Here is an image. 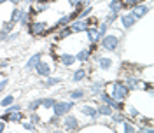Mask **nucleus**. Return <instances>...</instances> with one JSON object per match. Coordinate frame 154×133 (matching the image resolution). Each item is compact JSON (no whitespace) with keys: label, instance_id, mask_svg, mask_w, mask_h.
I'll return each mask as SVG.
<instances>
[{"label":"nucleus","instance_id":"obj_21","mask_svg":"<svg viewBox=\"0 0 154 133\" xmlns=\"http://www.w3.org/2000/svg\"><path fill=\"white\" fill-rule=\"evenodd\" d=\"M88 76L86 68H77L75 72L72 74V82H81V81H84Z\"/></svg>","mask_w":154,"mask_h":133},{"label":"nucleus","instance_id":"obj_2","mask_svg":"<svg viewBox=\"0 0 154 133\" xmlns=\"http://www.w3.org/2000/svg\"><path fill=\"white\" fill-rule=\"evenodd\" d=\"M119 40H121V37H119V32H114V33H109L107 32L103 37L100 39V48L103 49V51H107V53H114L116 49L119 48Z\"/></svg>","mask_w":154,"mask_h":133},{"label":"nucleus","instance_id":"obj_32","mask_svg":"<svg viewBox=\"0 0 154 133\" xmlns=\"http://www.w3.org/2000/svg\"><path fill=\"white\" fill-rule=\"evenodd\" d=\"M40 109V98H37V100H32L28 104V110L30 112H35V110H38Z\"/></svg>","mask_w":154,"mask_h":133},{"label":"nucleus","instance_id":"obj_36","mask_svg":"<svg viewBox=\"0 0 154 133\" xmlns=\"http://www.w3.org/2000/svg\"><path fill=\"white\" fill-rule=\"evenodd\" d=\"M44 126H60V117H58V116H53V117L49 119V123H46Z\"/></svg>","mask_w":154,"mask_h":133},{"label":"nucleus","instance_id":"obj_35","mask_svg":"<svg viewBox=\"0 0 154 133\" xmlns=\"http://www.w3.org/2000/svg\"><path fill=\"white\" fill-rule=\"evenodd\" d=\"M14 26H16V25H14L12 21H4V23H2V30H5V32H9V33L14 30Z\"/></svg>","mask_w":154,"mask_h":133},{"label":"nucleus","instance_id":"obj_38","mask_svg":"<svg viewBox=\"0 0 154 133\" xmlns=\"http://www.w3.org/2000/svg\"><path fill=\"white\" fill-rule=\"evenodd\" d=\"M81 2H82V0H68V4H70V7H72V9H82V7H81Z\"/></svg>","mask_w":154,"mask_h":133},{"label":"nucleus","instance_id":"obj_7","mask_svg":"<svg viewBox=\"0 0 154 133\" xmlns=\"http://www.w3.org/2000/svg\"><path fill=\"white\" fill-rule=\"evenodd\" d=\"M149 11H151V5H147V4H144V2L140 0V2H137L133 7L130 9V12H131V14H133L137 19H142L145 14L149 12Z\"/></svg>","mask_w":154,"mask_h":133},{"label":"nucleus","instance_id":"obj_23","mask_svg":"<svg viewBox=\"0 0 154 133\" xmlns=\"http://www.w3.org/2000/svg\"><path fill=\"white\" fill-rule=\"evenodd\" d=\"M30 19H32V12H30V11H21L18 23L21 25V26H25V28H26V25L30 23Z\"/></svg>","mask_w":154,"mask_h":133},{"label":"nucleus","instance_id":"obj_24","mask_svg":"<svg viewBox=\"0 0 154 133\" xmlns=\"http://www.w3.org/2000/svg\"><path fill=\"white\" fill-rule=\"evenodd\" d=\"M72 35V30H70V26H61V28H58V35H56V40H63V39H67Z\"/></svg>","mask_w":154,"mask_h":133},{"label":"nucleus","instance_id":"obj_11","mask_svg":"<svg viewBox=\"0 0 154 133\" xmlns=\"http://www.w3.org/2000/svg\"><path fill=\"white\" fill-rule=\"evenodd\" d=\"M2 121H12V123H21L23 121V114H21V110H14V112H4L2 117H0Z\"/></svg>","mask_w":154,"mask_h":133},{"label":"nucleus","instance_id":"obj_45","mask_svg":"<svg viewBox=\"0 0 154 133\" xmlns=\"http://www.w3.org/2000/svg\"><path fill=\"white\" fill-rule=\"evenodd\" d=\"M9 2L12 5H19V4H21V0H9Z\"/></svg>","mask_w":154,"mask_h":133},{"label":"nucleus","instance_id":"obj_42","mask_svg":"<svg viewBox=\"0 0 154 133\" xmlns=\"http://www.w3.org/2000/svg\"><path fill=\"white\" fill-rule=\"evenodd\" d=\"M7 84H9V79H7V77L0 79V91H4V89L7 88Z\"/></svg>","mask_w":154,"mask_h":133},{"label":"nucleus","instance_id":"obj_44","mask_svg":"<svg viewBox=\"0 0 154 133\" xmlns=\"http://www.w3.org/2000/svg\"><path fill=\"white\" fill-rule=\"evenodd\" d=\"M2 131H5V121H2V119H0V133Z\"/></svg>","mask_w":154,"mask_h":133},{"label":"nucleus","instance_id":"obj_19","mask_svg":"<svg viewBox=\"0 0 154 133\" xmlns=\"http://www.w3.org/2000/svg\"><path fill=\"white\" fill-rule=\"evenodd\" d=\"M61 82V77H44L42 79V88L44 89H51L53 86H56V84H60Z\"/></svg>","mask_w":154,"mask_h":133},{"label":"nucleus","instance_id":"obj_39","mask_svg":"<svg viewBox=\"0 0 154 133\" xmlns=\"http://www.w3.org/2000/svg\"><path fill=\"white\" fill-rule=\"evenodd\" d=\"M14 110H21L19 104H11L9 107H5V112H14Z\"/></svg>","mask_w":154,"mask_h":133},{"label":"nucleus","instance_id":"obj_9","mask_svg":"<svg viewBox=\"0 0 154 133\" xmlns=\"http://www.w3.org/2000/svg\"><path fill=\"white\" fill-rule=\"evenodd\" d=\"M126 84V88L130 89V91H133V89H138V86H142V79L137 76H125V81H123Z\"/></svg>","mask_w":154,"mask_h":133},{"label":"nucleus","instance_id":"obj_27","mask_svg":"<svg viewBox=\"0 0 154 133\" xmlns=\"http://www.w3.org/2000/svg\"><path fill=\"white\" fill-rule=\"evenodd\" d=\"M54 102H56V98H53V96H46V98H40V109H53Z\"/></svg>","mask_w":154,"mask_h":133},{"label":"nucleus","instance_id":"obj_26","mask_svg":"<svg viewBox=\"0 0 154 133\" xmlns=\"http://www.w3.org/2000/svg\"><path fill=\"white\" fill-rule=\"evenodd\" d=\"M121 124H123V130H125L126 133H135V131H138V126H137L135 123H131V121H128V119H125Z\"/></svg>","mask_w":154,"mask_h":133},{"label":"nucleus","instance_id":"obj_15","mask_svg":"<svg viewBox=\"0 0 154 133\" xmlns=\"http://www.w3.org/2000/svg\"><path fill=\"white\" fill-rule=\"evenodd\" d=\"M40 58H42V53H35V54H32V56L26 60V63H25V70H26V72H32V70L35 68V65L38 63Z\"/></svg>","mask_w":154,"mask_h":133},{"label":"nucleus","instance_id":"obj_1","mask_svg":"<svg viewBox=\"0 0 154 133\" xmlns=\"http://www.w3.org/2000/svg\"><path fill=\"white\" fill-rule=\"evenodd\" d=\"M105 91L112 96L114 100H121V102H126V98L130 95V89L126 88V84L123 81H114L110 84L105 86Z\"/></svg>","mask_w":154,"mask_h":133},{"label":"nucleus","instance_id":"obj_46","mask_svg":"<svg viewBox=\"0 0 154 133\" xmlns=\"http://www.w3.org/2000/svg\"><path fill=\"white\" fill-rule=\"evenodd\" d=\"M21 2H26V4H30V5H33V4H35L37 0H21Z\"/></svg>","mask_w":154,"mask_h":133},{"label":"nucleus","instance_id":"obj_28","mask_svg":"<svg viewBox=\"0 0 154 133\" xmlns=\"http://www.w3.org/2000/svg\"><path fill=\"white\" fill-rule=\"evenodd\" d=\"M19 14H21V9H19L18 5H14V9H12V12H11V19L9 21H12V23L16 25V23L19 21Z\"/></svg>","mask_w":154,"mask_h":133},{"label":"nucleus","instance_id":"obj_5","mask_svg":"<svg viewBox=\"0 0 154 133\" xmlns=\"http://www.w3.org/2000/svg\"><path fill=\"white\" fill-rule=\"evenodd\" d=\"M65 119H63V130L65 131H77L79 128H81V124H79V119H77L74 114H65L63 116Z\"/></svg>","mask_w":154,"mask_h":133},{"label":"nucleus","instance_id":"obj_30","mask_svg":"<svg viewBox=\"0 0 154 133\" xmlns=\"http://www.w3.org/2000/svg\"><path fill=\"white\" fill-rule=\"evenodd\" d=\"M14 102H16L14 95H7V96H4V98L0 100V105H2V107H9V105L14 104Z\"/></svg>","mask_w":154,"mask_h":133},{"label":"nucleus","instance_id":"obj_25","mask_svg":"<svg viewBox=\"0 0 154 133\" xmlns=\"http://www.w3.org/2000/svg\"><path fill=\"white\" fill-rule=\"evenodd\" d=\"M117 18H119V12H117V11H109V14L105 16L103 23H107L109 26H112V25H114V21H117Z\"/></svg>","mask_w":154,"mask_h":133},{"label":"nucleus","instance_id":"obj_4","mask_svg":"<svg viewBox=\"0 0 154 133\" xmlns=\"http://www.w3.org/2000/svg\"><path fill=\"white\" fill-rule=\"evenodd\" d=\"M75 107V104H74V100H70V102H54V105H53V112H54V116H58V117H63L65 114H68V112H72V109Z\"/></svg>","mask_w":154,"mask_h":133},{"label":"nucleus","instance_id":"obj_33","mask_svg":"<svg viewBox=\"0 0 154 133\" xmlns=\"http://www.w3.org/2000/svg\"><path fill=\"white\" fill-rule=\"evenodd\" d=\"M21 124L26 131H37V124H33L32 121H21Z\"/></svg>","mask_w":154,"mask_h":133},{"label":"nucleus","instance_id":"obj_29","mask_svg":"<svg viewBox=\"0 0 154 133\" xmlns=\"http://www.w3.org/2000/svg\"><path fill=\"white\" fill-rule=\"evenodd\" d=\"M109 28H110V26H109L107 23H103V21L96 25V30H98V35H100V37H103V35H105L107 32H109Z\"/></svg>","mask_w":154,"mask_h":133},{"label":"nucleus","instance_id":"obj_18","mask_svg":"<svg viewBox=\"0 0 154 133\" xmlns=\"http://www.w3.org/2000/svg\"><path fill=\"white\" fill-rule=\"evenodd\" d=\"M91 49L89 48H84V49H81L79 53L75 54V60L79 61V63H86V61H89V58H91Z\"/></svg>","mask_w":154,"mask_h":133},{"label":"nucleus","instance_id":"obj_6","mask_svg":"<svg viewBox=\"0 0 154 133\" xmlns=\"http://www.w3.org/2000/svg\"><path fill=\"white\" fill-rule=\"evenodd\" d=\"M33 70H35V72H37V76H40V77H49V76H51V72H53V66H51V63H49L48 60L40 58Z\"/></svg>","mask_w":154,"mask_h":133},{"label":"nucleus","instance_id":"obj_34","mask_svg":"<svg viewBox=\"0 0 154 133\" xmlns=\"http://www.w3.org/2000/svg\"><path fill=\"white\" fill-rule=\"evenodd\" d=\"M30 121H32V123L33 124H42V119H40V116L37 114V110H35V112H30Z\"/></svg>","mask_w":154,"mask_h":133},{"label":"nucleus","instance_id":"obj_17","mask_svg":"<svg viewBox=\"0 0 154 133\" xmlns=\"http://www.w3.org/2000/svg\"><path fill=\"white\" fill-rule=\"evenodd\" d=\"M112 112H114V110H112V107H110L109 104H102V102H98V105H96V114L98 116L109 117Z\"/></svg>","mask_w":154,"mask_h":133},{"label":"nucleus","instance_id":"obj_13","mask_svg":"<svg viewBox=\"0 0 154 133\" xmlns=\"http://www.w3.org/2000/svg\"><path fill=\"white\" fill-rule=\"evenodd\" d=\"M58 61H60L63 66H72V65H75V63H77L75 54H68V53L60 54V56H58Z\"/></svg>","mask_w":154,"mask_h":133},{"label":"nucleus","instance_id":"obj_31","mask_svg":"<svg viewBox=\"0 0 154 133\" xmlns=\"http://www.w3.org/2000/svg\"><path fill=\"white\" fill-rule=\"evenodd\" d=\"M109 11H123L121 9V0H110L109 2Z\"/></svg>","mask_w":154,"mask_h":133},{"label":"nucleus","instance_id":"obj_37","mask_svg":"<svg viewBox=\"0 0 154 133\" xmlns=\"http://www.w3.org/2000/svg\"><path fill=\"white\" fill-rule=\"evenodd\" d=\"M128 114L131 116V117H138V116H140V112L135 109L133 105H128Z\"/></svg>","mask_w":154,"mask_h":133},{"label":"nucleus","instance_id":"obj_43","mask_svg":"<svg viewBox=\"0 0 154 133\" xmlns=\"http://www.w3.org/2000/svg\"><path fill=\"white\" fill-rule=\"evenodd\" d=\"M9 66V60H0V68H5Z\"/></svg>","mask_w":154,"mask_h":133},{"label":"nucleus","instance_id":"obj_48","mask_svg":"<svg viewBox=\"0 0 154 133\" xmlns=\"http://www.w3.org/2000/svg\"><path fill=\"white\" fill-rule=\"evenodd\" d=\"M2 76H4V74H0V79H2Z\"/></svg>","mask_w":154,"mask_h":133},{"label":"nucleus","instance_id":"obj_12","mask_svg":"<svg viewBox=\"0 0 154 133\" xmlns=\"http://www.w3.org/2000/svg\"><path fill=\"white\" fill-rule=\"evenodd\" d=\"M96 63L100 70H110L114 66V60L109 56H96Z\"/></svg>","mask_w":154,"mask_h":133},{"label":"nucleus","instance_id":"obj_8","mask_svg":"<svg viewBox=\"0 0 154 133\" xmlns=\"http://www.w3.org/2000/svg\"><path fill=\"white\" fill-rule=\"evenodd\" d=\"M119 21H121V26L125 30H130V28H133L135 26V23L138 21V19L135 18L133 14L130 12V11H126V12H123V14H119Z\"/></svg>","mask_w":154,"mask_h":133},{"label":"nucleus","instance_id":"obj_40","mask_svg":"<svg viewBox=\"0 0 154 133\" xmlns=\"http://www.w3.org/2000/svg\"><path fill=\"white\" fill-rule=\"evenodd\" d=\"M18 37H19V32H14V30H12L9 33V37H7V42H14Z\"/></svg>","mask_w":154,"mask_h":133},{"label":"nucleus","instance_id":"obj_47","mask_svg":"<svg viewBox=\"0 0 154 133\" xmlns=\"http://www.w3.org/2000/svg\"><path fill=\"white\" fill-rule=\"evenodd\" d=\"M5 2H9V0H0V5H4Z\"/></svg>","mask_w":154,"mask_h":133},{"label":"nucleus","instance_id":"obj_41","mask_svg":"<svg viewBox=\"0 0 154 133\" xmlns=\"http://www.w3.org/2000/svg\"><path fill=\"white\" fill-rule=\"evenodd\" d=\"M7 37H9V32L0 28V42H7Z\"/></svg>","mask_w":154,"mask_h":133},{"label":"nucleus","instance_id":"obj_16","mask_svg":"<svg viewBox=\"0 0 154 133\" xmlns=\"http://www.w3.org/2000/svg\"><path fill=\"white\" fill-rule=\"evenodd\" d=\"M88 95V91L84 89V88H77V89H72V91H68V96H70V100H74V102H77V100H84Z\"/></svg>","mask_w":154,"mask_h":133},{"label":"nucleus","instance_id":"obj_14","mask_svg":"<svg viewBox=\"0 0 154 133\" xmlns=\"http://www.w3.org/2000/svg\"><path fill=\"white\" fill-rule=\"evenodd\" d=\"M81 114H84L86 117L93 119V121L98 117V114H96V107H93V105H88V104L81 105Z\"/></svg>","mask_w":154,"mask_h":133},{"label":"nucleus","instance_id":"obj_3","mask_svg":"<svg viewBox=\"0 0 154 133\" xmlns=\"http://www.w3.org/2000/svg\"><path fill=\"white\" fill-rule=\"evenodd\" d=\"M26 30H28L30 35L40 37V35H46V32H48V23H46V21H30L28 25H26Z\"/></svg>","mask_w":154,"mask_h":133},{"label":"nucleus","instance_id":"obj_10","mask_svg":"<svg viewBox=\"0 0 154 133\" xmlns=\"http://www.w3.org/2000/svg\"><path fill=\"white\" fill-rule=\"evenodd\" d=\"M68 26L72 30V33H82V32H86L88 23H86V19H74Z\"/></svg>","mask_w":154,"mask_h":133},{"label":"nucleus","instance_id":"obj_22","mask_svg":"<svg viewBox=\"0 0 154 133\" xmlns=\"http://www.w3.org/2000/svg\"><path fill=\"white\" fill-rule=\"evenodd\" d=\"M109 117H110V119L114 121V124H117V123L121 124V123H123V121L126 119V117H128V116H126L125 112H123V110H114V112L109 116Z\"/></svg>","mask_w":154,"mask_h":133},{"label":"nucleus","instance_id":"obj_20","mask_svg":"<svg viewBox=\"0 0 154 133\" xmlns=\"http://www.w3.org/2000/svg\"><path fill=\"white\" fill-rule=\"evenodd\" d=\"M103 89H105V82H103V81H95L93 84L89 86V93L93 96H96L100 91H103Z\"/></svg>","mask_w":154,"mask_h":133}]
</instances>
